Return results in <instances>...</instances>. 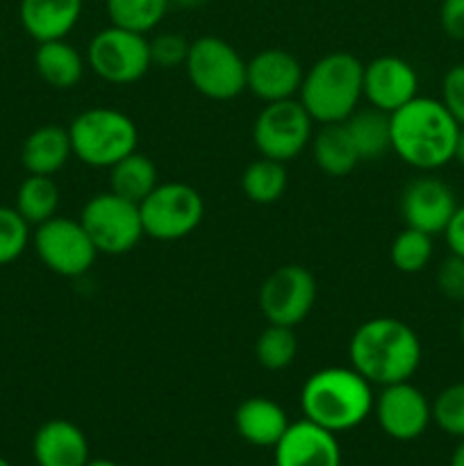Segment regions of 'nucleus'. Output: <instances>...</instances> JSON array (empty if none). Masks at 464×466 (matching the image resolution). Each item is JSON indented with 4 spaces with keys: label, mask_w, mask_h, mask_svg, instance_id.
<instances>
[{
    "label": "nucleus",
    "mask_w": 464,
    "mask_h": 466,
    "mask_svg": "<svg viewBox=\"0 0 464 466\" xmlns=\"http://www.w3.org/2000/svg\"><path fill=\"white\" fill-rule=\"evenodd\" d=\"M85 466H121V464L112 462V460H89Z\"/></svg>",
    "instance_id": "41"
},
{
    "label": "nucleus",
    "mask_w": 464,
    "mask_h": 466,
    "mask_svg": "<svg viewBox=\"0 0 464 466\" xmlns=\"http://www.w3.org/2000/svg\"><path fill=\"white\" fill-rule=\"evenodd\" d=\"M437 287L449 300H464V258L450 253L437 268Z\"/></svg>",
    "instance_id": "34"
},
{
    "label": "nucleus",
    "mask_w": 464,
    "mask_h": 466,
    "mask_svg": "<svg viewBox=\"0 0 464 466\" xmlns=\"http://www.w3.org/2000/svg\"><path fill=\"white\" fill-rule=\"evenodd\" d=\"M86 62L100 80L109 85H132L153 66L150 41L139 32L123 30L116 25L103 27L91 39Z\"/></svg>",
    "instance_id": "10"
},
{
    "label": "nucleus",
    "mask_w": 464,
    "mask_h": 466,
    "mask_svg": "<svg viewBox=\"0 0 464 466\" xmlns=\"http://www.w3.org/2000/svg\"><path fill=\"white\" fill-rule=\"evenodd\" d=\"M296 353H298V341H296L294 328L276 326V323H268L255 344L257 362L268 371H282L291 367Z\"/></svg>",
    "instance_id": "29"
},
{
    "label": "nucleus",
    "mask_w": 464,
    "mask_h": 466,
    "mask_svg": "<svg viewBox=\"0 0 464 466\" xmlns=\"http://www.w3.org/2000/svg\"><path fill=\"white\" fill-rule=\"evenodd\" d=\"M364 64L355 55L337 50L318 59L303 76L300 85V103L308 109L312 121L344 123L353 112H358L362 89Z\"/></svg>",
    "instance_id": "4"
},
{
    "label": "nucleus",
    "mask_w": 464,
    "mask_h": 466,
    "mask_svg": "<svg viewBox=\"0 0 464 466\" xmlns=\"http://www.w3.org/2000/svg\"><path fill=\"white\" fill-rule=\"evenodd\" d=\"M441 103L453 114L455 121L464 126V64L449 68L441 82Z\"/></svg>",
    "instance_id": "35"
},
{
    "label": "nucleus",
    "mask_w": 464,
    "mask_h": 466,
    "mask_svg": "<svg viewBox=\"0 0 464 466\" xmlns=\"http://www.w3.org/2000/svg\"><path fill=\"white\" fill-rule=\"evenodd\" d=\"M421 358L419 335L394 317L368 319L353 332L348 344L350 367L371 385L380 387L409 380Z\"/></svg>",
    "instance_id": "2"
},
{
    "label": "nucleus",
    "mask_w": 464,
    "mask_h": 466,
    "mask_svg": "<svg viewBox=\"0 0 464 466\" xmlns=\"http://www.w3.org/2000/svg\"><path fill=\"white\" fill-rule=\"evenodd\" d=\"M273 449L276 466H341V449L335 432L309 419L289 423Z\"/></svg>",
    "instance_id": "17"
},
{
    "label": "nucleus",
    "mask_w": 464,
    "mask_h": 466,
    "mask_svg": "<svg viewBox=\"0 0 464 466\" xmlns=\"http://www.w3.org/2000/svg\"><path fill=\"white\" fill-rule=\"evenodd\" d=\"M191 86L205 98L232 100L246 91V62L221 36H198L185 62Z\"/></svg>",
    "instance_id": "6"
},
{
    "label": "nucleus",
    "mask_w": 464,
    "mask_h": 466,
    "mask_svg": "<svg viewBox=\"0 0 464 466\" xmlns=\"http://www.w3.org/2000/svg\"><path fill=\"white\" fill-rule=\"evenodd\" d=\"M36 73L55 89H73L85 76V59L80 50L64 39L44 41L35 53Z\"/></svg>",
    "instance_id": "22"
},
{
    "label": "nucleus",
    "mask_w": 464,
    "mask_h": 466,
    "mask_svg": "<svg viewBox=\"0 0 464 466\" xmlns=\"http://www.w3.org/2000/svg\"><path fill=\"white\" fill-rule=\"evenodd\" d=\"M455 159L464 167V126H459V135H458V146H455Z\"/></svg>",
    "instance_id": "39"
},
{
    "label": "nucleus",
    "mask_w": 464,
    "mask_h": 466,
    "mask_svg": "<svg viewBox=\"0 0 464 466\" xmlns=\"http://www.w3.org/2000/svg\"><path fill=\"white\" fill-rule=\"evenodd\" d=\"M80 223L94 241L96 250L105 255H126L144 237L139 205L121 198L114 191L96 194L80 212Z\"/></svg>",
    "instance_id": "8"
},
{
    "label": "nucleus",
    "mask_w": 464,
    "mask_h": 466,
    "mask_svg": "<svg viewBox=\"0 0 464 466\" xmlns=\"http://www.w3.org/2000/svg\"><path fill=\"white\" fill-rule=\"evenodd\" d=\"M235 428L244 441L259 449H268V446H276L285 435L289 419L276 400L253 396L237 408Z\"/></svg>",
    "instance_id": "20"
},
{
    "label": "nucleus",
    "mask_w": 464,
    "mask_h": 466,
    "mask_svg": "<svg viewBox=\"0 0 464 466\" xmlns=\"http://www.w3.org/2000/svg\"><path fill=\"white\" fill-rule=\"evenodd\" d=\"M59 189L53 176H27L16 194V212L30 226L48 221L57 214Z\"/></svg>",
    "instance_id": "27"
},
{
    "label": "nucleus",
    "mask_w": 464,
    "mask_h": 466,
    "mask_svg": "<svg viewBox=\"0 0 464 466\" xmlns=\"http://www.w3.org/2000/svg\"><path fill=\"white\" fill-rule=\"evenodd\" d=\"M287 185H289V176H287L285 164L268 157L255 159L244 168V176H241L244 196L257 205H271L280 200Z\"/></svg>",
    "instance_id": "26"
},
{
    "label": "nucleus",
    "mask_w": 464,
    "mask_h": 466,
    "mask_svg": "<svg viewBox=\"0 0 464 466\" xmlns=\"http://www.w3.org/2000/svg\"><path fill=\"white\" fill-rule=\"evenodd\" d=\"M312 155L326 176L344 177L359 164L358 148L348 135L346 123H326L312 137Z\"/></svg>",
    "instance_id": "23"
},
{
    "label": "nucleus",
    "mask_w": 464,
    "mask_h": 466,
    "mask_svg": "<svg viewBox=\"0 0 464 466\" xmlns=\"http://www.w3.org/2000/svg\"><path fill=\"white\" fill-rule=\"evenodd\" d=\"M444 237H446V244H449L450 253L464 258V205H458L453 218H450V223L446 226Z\"/></svg>",
    "instance_id": "37"
},
{
    "label": "nucleus",
    "mask_w": 464,
    "mask_h": 466,
    "mask_svg": "<svg viewBox=\"0 0 464 466\" xmlns=\"http://www.w3.org/2000/svg\"><path fill=\"white\" fill-rule=\"evenodd\" d=\"M458 209L453 189L439 177H417L400 196L405 226L426 235H444L446 226Z\"/></svg>",
    "instance_id": "14"
},
{
    "label": "nucleus",
    "mask_w": 464,
    "mask_h": 466,
    "mask_svg": "<svg viewBox=\"0 0 464 466\" xmlns=\"http://www.w3.org/2000/svg\"><path fill=\"white\" fill-rule=\"evenodd\" d=\"M30 241V223L16 212V208L0 205V267L12 264L23 255Z\"/></svg>",
    "instance_id": "31"
},
{
    "label": "nucleus",
    "mask_w": 464,
    "mask_h": 466,
    "mask_svg": "<svg viewBox=\"0 0 464 466\" xmlns=\"http://www.w3.org/2000/svg\"><path fill=\"white\" fill-rule=\"evenodd\" d=\"M150 41V62L159 68L185 66L187 53H189V41L176 32H164Z\"/></svg>",
    "instance_id": "33"
},
{
    "label": "nucleus",
    "mask_w": 464,
    "mask_h": 466,
    "mask_svg": "<svg viewBox=\"0 0 464 466\" xmlns=\"http://www.w3.org/2000/svg\"><path fill=\"white\" fill-rule=\"evenodd\" d=\"M144 235L157 241H177L196 232L205 217L198 189L185 182H159L139 203Z\"/></svg>",
    "instance_id": "7"
},
{
    "label": "nucleus",
    "mask_w": 464,
    "mask_h": 466,
    "mask_svg": "<svg viewBox=\"0 0 464 466\" xmlns=\"http://www.w3.org/2000/svg\"><path fill=\"white\" fill-rule=\"evenodd\" d=\"M32 453L39 466H85L89 462V441L76 423L53 419L36 431Z\"/></svg>",
    "instance_id": "18"
},
{
    "label": "nucleus",
    "mask_w": 464,
    "mask_h": 466,
    "mask_svg": "<svg viewBox=\"0 0 464 466\" xmlns=\"http://www.w3.org/2000/svg\"><path fill=\"white\" fill-rule=\"evenodd\" d=\"M105 7L112 25L146 35L162 23L171 5L168 0H105Z\"/></svg>",
    "instance_id": "28"
},
{
    "label": "nucleus",
    "mask_w": 464,
    "mask_h": 466,
    "mask_svg": "<svg viewBox=\"0 0 464 466\" xmlns=\"http://www.w3.org/2000/svg\"><path fill=\"white\" fill-rule=\"evenodd\" d=\"M36 255L53 273L64 278H80L94 267L98 250L82 228L80 218L57 217L39 223L32 237Z\"/></svg>",
    "instance_id": "11"
},
{
    "label": "nucleus",
    "mask_w": 464,
    "mask_h": 466,
    "mask_svg": "<svg viewBox=\"0 0 464 466\" xmlns=\"http://www.w3.org/2000/svg\"><path fill=\"white\" fill-rule=\"evenodd\" d=\"M0 466H12V464H9V462H7V460H5V458H3V455H0Z\"/></svg>",
    "instance_id": "43"
},
{
    "label": "nucleus",
    "mask_w": 464,
    "mask_h": 466,
    "mask_svg": "<svg viewBox=\"0 0 464 466\" xmlns=\"http://www.w3.org/2000/svg\"><path fill=\"white\" fill-rule=\"evenodd\" d=\"M303 66L298 59L282 48L259 50L246 62V89L264 103L294 98L303 85Z\"/></svg>",
    "instance_id": "16"
},
{
    "label": "nucleus",
    "mask_w": 464,
    "mask_h": 466,
    "mask_svg": "<svg viewBox=\"0 0 464 466\" xmlns=\"http://www.w3.org/2000/svg\"><path fill=\"white\" fill-rule=\"evenodd\" d=\"M71 148L80 162L94 168H112L118 159L135 153L139 130L127 114L112 107H91L68 126Z\"/></svg>",
    "instance_id": "5"
},
{
    "label": "nucleus",
    "mask_w": 464,
    "mask_h": 466,
    "mask_svg": "<svg viewBox=\"0 0 464 466\" xmlns=\"http://www.w3.org/2000/svg\"><path fill=\"white\" fill-rule=\"evenodd\" d=\"M312 116L300 100L287 98L267 103L253 126L255 148L262 157L291 162L312 141Z\"/></svg>",
    "instance_id": "9"
},
{
    "label": "nucleus",
    "mask_w": 464,
    "mask_h": 466,
    "mask_svg": "<svg viewBox=\"0 0 464 466\" xmlns=\"http://www.w3.org/2000/svg\"><path fill=\"white\" fill-rule=\"evenodd\" d=\"M21 23L35 41L66 39L77 25L82 0H21Z\"/></svg>",
    "instance_id": "19"
},
{
    "label": "nucleus",
    "mask_w": 464,
    "mask_h": 466,
    "mask_svg": "<svg viewBox=\"0 0 464 466\" xmlns=\"http://www.w3.org/2000/svg\"><path fill=\"white\" fill-rule=\"evenodd\" d=\"M391 264L400 273H419L430 264L432 259V237L414 228H405L389 248Z\"/></svg>",
    "instance_id": "30"
},
{
    "label": "nucleus",
    "mask_w": 464,
    "mask_h": 466,
    "mask_svg": "<svg viewBox=\"0 0 464 466\" xmlns=\"http://www.w3.org/2000/svg\"><path fill=\"white\" fill-rule=\"evenodd\" d=\"M159 185L157 167L144 153H130L109 168V191L139 205Z\"/></svg>",
    "instance_id": "24"
},
{
    "label": "nucleus",
    "mask_w": 464,
    "mask_h": 466,
    "mask_svg": "<svg viewBox=\"0 0 464 466\" xmlns=\"http://www.w3.org/2000/svg\"><path fill=\"white\" fill-rule=\"evenodd\" d=\"M450 466H464V440L459 441L458 449H455L453 458H450Z\"/></svg>",
    "instance_id": "40"
},
{
    "label": "nucleus",
    "mask_w": 464,
    "mask_h": 466,
    "mask_svg": "<svg viewBox=\"0 0 464 466\" xmlns=\"http://www.w3.org/2000/svg\"><path fill=\"white\" fill-rule=\"evenodd\" d=\"M373 408L382 431L398 441L417 440L432 421V405L428 403L426 394L409 380L382 387Z\"/></svg>",
    "instance_id": "13"
},
{
    "label": "nucleus",
    "mask_w": 464,
    "mask_h": 466,
    "mask_svg": "<svg viewBox=\"0 0 464 466\" xmlns=\"http://www.w3.org/2000/svg\"><path fill=\"white\" fill-rule=\"evenodd\" d=\"M344 123L348 127L355 148H358L359 162H371V159L382 157L387 150H391L389 114L371 107L353 112Z\"/></svg>",
    "instance_id": "25"
},
{
    "label": "nucleus",
    "mask_w": 464,
    "mask_h": 466,
    "mask_svg": "<svg viewBox=\"0 0 464 466\" xmlns=\"http://www.w3.org/2000/svg\"><path fill=\"white\" fill-rule=\"evenodd\" d=\"M459 337H462V344H464V317H462V323H459Z\"/></svg>",
    "instance_id": "42"
},
{
    "label": "nucleus",
    "mask_w": 464,
    "mask_h": 466,
    "mask_svg": "<svg viewBox=\"0 0 464 466\" xmlns=\"http://www.w3.org/2000/svg\"><path fill=\"white\" fill-rule=\"evenodd\" d=\"M432 421L449 435L464 440V382L446 387L432 403Z\"/></svg>",
    "instance_id": "32"
},
{
    "label": "nucleus",
    "mask_w": 464,
    "mask_h": 466,
    "mask_svg": "<svg viewBox=\"0 0 464 466\" xmlns=\"http://www.w3.org/2000/svg\"><path fill=\"white\" fill-rule=\"evenodd\" d=\"M391 150L408 167L437 171L455 159L459 123L437 98L417 96L389 114Z\"/></svg>",
    "instance_id": "1"
},
{
    "label": "nucleus",
    "mask_w": 464,
    "mask_h": 466,
    "mask_svg": "<svg viewBox=\"0 0 464 466\" xmlns=\"http://www.w3.org/2000/svg\"><path fill=\"white\" fill-rule=\"evenodd\" d=\"M353 367H328L312 373L300 390L305 419L330 432H346L367 421L371 414L373 390Z\"/></svg>",
    "instance_id": "3"
},
{
    "label": "nucleus",
    "mask_w": 464,
    "mask_h": 466,
    "mask_svg": "<svg viewBox=\"0 0 464 466\" xmlns=\"http://www.w3.org/2000/svg\"><path fill=\"white\" fill-rule=\"evenodd\" d=\"M73 155L66 127L41 126L23 144L21 162L30 176H55Z\"/></svg>",
    "instance_id": "21"
},
{
    "label": "nucleus",
    "mask_w": 464,
    "mask_h": 466,
    "mask_svg": "<svg viewBox=\"0 0 464 466\" xmlns=\"http://www.w3.org/2000/svg\"><path fill=\"white\" fill-rule=\"evenodd\" d=\"M439 23L450 39L464 41V0H441Z\"/></svg>",
    "instance_id": "36"
},
{
    "label": "nucleus",
    "mask_w": 464,
    "mask_h": 466,
    "mask_svg": "<svg viewBox=\"0 0 464 466\" xmlns=\"http://www.w3.org/2000/svg\"><path fill=\"white\" fill-rule=\"evenodd\" d=\"M317 303V280L300 264L276 268L259 289V309L276 326L296 328L303 323Z\"/></svg>",
    "instance_id": "12"
},
{
    "label": "nucleus",
    "mask_w": 464,
    "mask_h": 466,
    "mask_svg": "<svg viewBox=\"0 0 464 466\" xmlns=\"http://www.w3.org/2000/svg\"><path fill=\"white\" fill-rule=\"evenodd\" d=\"M364 98L371 107L394 114L409 100L417 98L419 76L409 62L396 55H380L364 66Z\"/></svg>",
    "instance_id": "15"
},
{
    "label": "nucleus",
    "mask_w": 464,
    "mask_h": 466,
    "mask_svg": "<svg viewBox=\"0 0 464 466\" xmlns=\"http://www.w3.org/2000/svg\"><path fill=\"white\" fill-rule=\"evenodd\" d=\"M209 3H212V0H168V5L180 9H200Z\"/></svg>",
    "instance_id": "38"
}]
</instances>
